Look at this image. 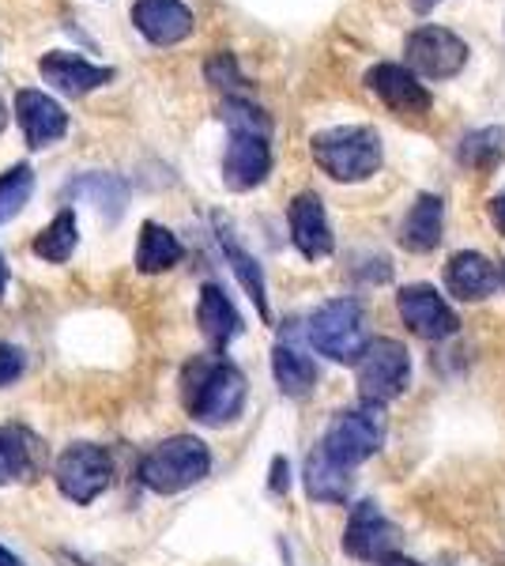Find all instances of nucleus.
Segmentation results:
<instances>
[{"instance_id":"6","label":"nucleus","mask_w":505,"mask_h":566,"mask_svg":"<svg viewBox=\"0 0 505 566\" xmlns=\"http://www.w3.org/2000/svg\"><path fill=\"white\" fill-rule=\"evenodd\" d=\"M381 446H385V419H381V408H370V405L336 412L333 423L325 427V438H320L325 458L347 472L370 461Z\"/></svg>"},{"instance_id":"28","label":"nucleus","mask_w":505,"mask_h":566,"mask_svg":"<svg viewBox=\"0 0 505 566\" xmlns=\"http://www.w3.org/2000/svg\"><path fill=\"white\" fill-rule=\"evenodd\" d=\"M31 193H34V170L27 163L12 167L8 175H0V223L20 216Z\"/></svg>"},{"instance_id":"17","label":"nucleus","mask_w":505,"mask_h":566,"mask_svg":"<svg viewBox=\"0 0 505 566\" xmlns=\"http://www.w3.org/2000/svg\"><path fill=\"white\" fill-rule=\"evenodd\" d=\"M445 287L461 303H483L498 287V264L483 258L480 250H456L445 264Z\"/></svg>"},{"instance_id":"4","label":"nucleus","mask_w":505,"mask_h":566,"mask_svg":"<svg viewBox=\"0 0 505 566\" xmlns=\"http://www.w3.org/2000/svg\"><path fill=\"white\" fill-rule=\"evenodd\" d=\"M358 397L370 408H385L408 389L411 381V355L392 336H370L362 355L355 359Z\"/></svg>"},{"instance_id":"29","label":"nucleus","mask_w":505,"mask_h":566,"mask_svg":"<svg viewBox=\"0 0 505 566\" xmlns=\"http://www.w3.org/2000/svg\"><path fill=\"white\" fill-rule=\"evenodd\" d=\"M204 76H208V84H211V87L223 91V98L245 95V76H242V69H238V57H234V53H227V50L211 53V57L204 61Z\"/></svg>"},{"instance_id":"22","label":"nucleus","mask_w":505,"mask_h":566,"mask_svg":"<svg viewBox=\"0 0 505 566\" xmlns=\"http://www.w3.org/2000/svg\"><path fill=\"white\" fill-rule=\"evenodd\" d=\"M351 472L339 469L325 458V450H314L306 458V495L314 502H328V506H344L351 502Z\"/></svg>"},{"instance_id":"12","label":"nucleus","mask_w":505,"mask_h":566,"mask_svg":"<svg viewBox=\"0 0 505 566\" xmlns=\"http://www.w3.org/2000/svg\"><path fill=\"white\" fill-rule=\"evenodd\" d=\"M362 84L370 87L392 114H427V109L434 106V95L427 91V84H422L408 65H397V61H378L374 69H366Z\"/></svg>"},{"instance_id":"20","label":"nucleus","mask_w":505,"mask_h":566,"mask_svg":"<svg viewBox=\"0 0 505 566\" xmlns=\"http://www.w3.org/2000/svg\"><path fill=\"white\" fill-rule=\"evenodd\" d=\"M45 461L42 442L27 427H0V488L34 480Z\"/></svg>"},{"instance_id":"2","label":"nucleus","mask_w":505,"mask_h":566,"mask_svg":"<svg viewBox=\"0 0 505 566\" xmlns=\"http://www.w3.org/2000/svg\"><path fill=\"white\" fill-rule=\"evenodd\" d=\"M309 155L333 181L355 186L381 170V136L370 125H333L309 136Z\"/></svg>"},{"instance_id":"13","label":"nucleus","mask_w":505,"mask_h":566,"mask_svg":"<svg viewBox=\"0 0 505 566\" xmlns=\"http://www.w3.org/2000/svg\"><path fill=\"white\" fill-rule=\"evenodd\" d=\"M287 227H291V242L295 250L302 253L306 261H325L333 258L336 250V234H333V223H328V212H325V200L317 193H298L295 200L287 205Z\"/></svg>"},{"instance_id":"23","label":"nucleus","mask_w":505,"mask_h":566,"mask_svg":"<svg viewBox=\"0 0 505 566\" xmlns=\"http://www.w3.org/2000/svg\"><path fill=\"white\" fill-rule=\"evenodd\" d=\"M181 258H186V250H181L178 234L170 231V227L162 223H144L140 227V242H136V269L144 272V276H155V272H167L173 269Z\"/></svg>"},{"instance_id":"3","label":"nucleus","mask_w":505,"mask_h":566,"mask_svg":"<svg viewBox=\"0 0 505 566\" xmlns=\"http://www.w3.org/2000/svg\"><path fill=\"white\" fill-rule=\"evenodd\" d=\"M211 472V453L197 434H173L140 461V483L155 495H181Z\"/></svg>"},{"instance_id":"35","label":"nucleus","mask_w":505,"mask_h":566,"mask_svg":"<svg viewBox=\"0 0 505 566\" xmlns=\"http://www.w3.org/2000/svg\"><path fill=\"white\" fill-rule=\"evenodd\" d=\"M0 566H23L20 559H15L12 552H8V547H0Z\"/></svg>"},{"instance_id":"18","label":"nucleus","mask_w":505,"mask_h":566,"mask_svg":"<svg viewBox=\"0 0 505 566\" xmlns=\"http://www.w3.org/2000/svg\"><path fill=\"white\" fill-rule=\"evenodd\" d=\"M197 325L204 333V340L211 344V352L223 355L231 348V340L242 333V314L234 310V303L227 298V291L219 283H204L200 287V303H197Z\"/></svg>"},{"instance_id":"19","label":"nucleus","mask_w":505,"mask_h":566,"mask_svg":"<svg viewBox=\"0 0 505 566\" xmlns=\"http://www.w3.org/2000/svg\"><path fill=\"white\" fill-rule=\"evenodd\" d=\"M445 231V200L438 193H419L400 223L397 242L408 253H434Z\"/></svg>"},{"instance_id":"27","label":"nucleus","mask_w":505,"mask_h":566,"mask_svg":"<svg viewBox=\"0 0 505 566\" xmlns=\"http://www.w3.org/2000/svg\"><path fill=\"white\" fill-rule=\"evenodd\" d=\"M76 242H80V227H76V212L72 208H64V212H57L50 219V227L34 239L31 250L39 253L42 261L50 264H64L76 253Z\"/></svg>"},{"instance_id":"26","label":"nucleus","mask_w":505,"mask_h":566,"mask_svg":"<svg viewBox=\"0 0 505 566\" xmlns=\"http://www.w3.org/2000/svg\"><path fill=\"white\" fill-rule=\"evenodd\" d=\"M505 159V125H483V129L464 133L456 144V163L467 170H494Z\"/></svg>"},{"instance_id":"11","label":"nucleus","mask_w":505,"mask_h":566,"mask_svg":"<svg viewBox=\"0 0 505 566\" xmlns=\"http://www.w3.org/2000/svg\"><path fill=\"white\" fill-rule=\"evenodd\" d=\"M269 175H272V136L231 129V140H227L223 151V186L231 193H250V189L264 186Z\"/></svg>"},{"instance_id":"16","label":"nucleus","mask_w":505,"mask_h":566,"mask_svg":"<svg viewBox=\"0 0 505 566\" xmlns=\"http://www.w3.org/2000/svg\"><path fill=\"white\" fill-rule=\"evenodd\" d=\"M15 117H20L31 148H50L53 140H61L69 133V114L45 91H20L15 95Z\"/></svg>"},{"instance_id":"5","label":"nucleus","mask_w":505,"mask_h":566,"mask_svg":"<svg viewBox=\"0 0 505 566\" xmlns=\"http://www.w3.org/2000/svg\"><path fill=\"white\" fill-rule=\"evenodd\" d=\"M309 344L333 363H347L355 367V359L366 348V317H362V303L358 298H328L325 306L314 310L306 325Z\"/></svg>"},{"instance_id":"37","label":"nucleus","mask_w":505,"mask_h":566,"mask_svg":"<svg viewBox=\"0 0 505 566\" xmlns=\"http://www.w3.org/2000/svg\"><path fill=\"white\" fill-rule=\"evenodd\" d=\"M498 283H502V287H505V264H502V269H498Z\"/></svg>"},{"instance_id":"31","label":"nucleus","mask_w":505,"mask_h":566,"mask_svg":"<svg viewBox=\"0 0 505 566\" xmlns=\"http://www.w3.org/2000/svg\"><path fill=\"white\" fill-rule=\"evenodd\" d=\"M287 458H275L272 461V476H269V491L272 495H287V488H291V476H287Z\"/></svg>"},{"instance_id":"34","label":"nucleus","mask_w":505,"mask_h":566,"mask_svg":"<svg viewBox=\"0 0 505 566\" xmlns=\"http://www.w3.org/2000/svg\"><path fill=\"white\" fill-rule=\"evenodd\" d=\"M4 291H8V261H4V253H0V298H4Z\"/></svg>"},{"instance_id":"25","label":"nucleus","mask_w":505,"mask_h":566,"mask_svg":"<svg viewBox=\"0 0 505 566\" xmlns=\"http://www.w3.org/2000/svg\"><path fill=\"white\" fill-rule=\"evenodd\" d=\"M272 374H275V386L287 392V397H306L317 386L314 359L295 352L291 344H275L272 348Z\"/></svg>"},{"instance_id":"36","label":"nucleus","mask_w":505,"mask_h":566,"mask_svg":"<svg viewBox=\"0 0 505 566\" xmlns=\"http://www.w3.org/2000/svg\"><path fill=\"white\" fill-rule=\"evenodd\" d=\"M8 129V106H4V98H0V133Z\"/></svg>"},{"instance_id":"7","label":"nucleus","mask_w":505,"mask_h":566,"mask_svg":"<svg viewBox=\"0 0 505 566\" xmlns=\"http://www.w3.org/2000/svg\"><path fill=\"white\" fill-rule=\"evenodd\" d=\"M403 61L419 80H453L467 65V42L442 23H422L403 42Z\"/></svg>"},{"instance_id":"30","label":"nucleus","mask_w":505,"mask_h":566,"mask_svg":"<svg viewBox=\"0 0 505 566\" xmlns=\"http://www.w3.org/2000/svg\"><path fill=\"white\" fill-rule=\"evenodd\" d=\"M23 370H27L23 348H15V344H0V389L12 386V381H20Z\"/></svg>"},{"instance_id":"14","label":"nucleus","mask_w":505,"mask_h":566,"mask_svg":"<svg viewBox=\"0 0 505 566\" xmlns=\"http://www.w3.org/2000/svg\"><path fill=\"white\" fill-rule=\"evenodd\" d=\"M39 72H42L45 84L57 87L61 95H72V98L87 95V91H95V87H106L109 80L117 76L114 69L91 65L87 57H80V53H69V50L45 53V57L39 61Z\"/></svg>"},{"instance_id":"33","label":"nucleus","mask_w":505,"mask_h":566,"mask_svg":"<svg viewBox=\"0 0 505 566\" xmlns=\"http://www.w3.org/2000/svg\"><path fill=\"white\" fill-rule=\"evenodd\" d=\"M374 566H422V563L403 559V555H389V559H381V563H374Z\"/></svg>"},{"instance_id":"8","label":"nucleus","mask_w":505,"mask_h":566,"mask_svg":"<svg viewBox=\"0 0 505 566\" xmlns=\"http://www.w3.org/2000/svg\"><path fill=\"white\" fill-rule=\"evenodd\" d=\"M53 480H57L64 499L87 506V502H95L114 483V458H109L106 446L76 442L53 464Z\"/></svg>"},{"instance_id":"9","label":"nucleus","mask_w":505,"mask_h":566,"mask_svg":"<svg viewBox=\"0 0 505 566\" xmlns=\"http://www.w3.org/2000/svg\"><path fill=\"white\" fill-rule=\"evenodd\" d=\"M403 533L389 517L381 514V506L374 499L351 506V517H347L344 528V552L358 563H381L389 555H400Z\"/></svg>"},{"instance_id":"10","label":"nucleus","mask_w":505,"mask_h":566,"mask_svg":"<svg viewBox=\"0 0 505 566\" xmlns=\"http://www.w3.org/2000/svg\"><path fill=\"white\" fill-rule=\"evenodd\" d=\"M397 310H400L403 325H408L415 336H422V340L438 344V340H449V336L461 333L456 310L449 306L430 283H408V287H400Z\"/></svg>"},{"instance_id":"32","label":"nucleus","mask_w":505,"mask_h":566,"mask_svg":"<svg viewBox=\"0 0 505 566\" xmlns=\"http://www.w3.org/2000/svg\"><path fill=\"white\" fill-rule=\"evenodd\" d=\"M486 212H491V223L498 227V234H505V189H502V193H494V197H491Z\"/></svg>"},{"instance_id":"21","label":"nucleus","mask_w":505,"mask_h":566,"mask_svg":"<svg viewBox=\"0 0 505 566\" xmlns=\"http://www.w3.org/2000/svg\"><path fill=\"white\" fill-rule=\"evenodd\" d=\"M215 227H219V245H223V253H227V261H231V269H234L238 283H242L245 295L253 298V306H256V314H261V322H272L269 283H264V269H261V261H256L253 253L234 239V231L223 223V219H215Z\"/></svg>"},{"instance_id":"1","label":"nucleus","mask_w":505,"mask_h":566,"mask_svg":"<svg viewBox=\"0 0 505 566\" xmlns=\"http://www.w3.org/2000/svg\"><path fill=\"white\" fill-rule=\"evenodd\" d=\"M245 397H250V381L223 355L189 363L181 378L186 412L204 427H231L245 412Z\"/></svg>"},{"instance_id":"24","label":"nucleus","mask_w":505,"mask_h":566,"mask_svg":"<svg viewBox=\"0 0 505 566\" xmlns=\"http://www.w3.org/2000/svg\"><path fill=\"white\" fill-rule=\"evenodd\" d=\"M64 197L91 200V205L103 212L106 223H114V219H122L125 205H128V186L117 175H103V170H98V175H80L69 189H64Z\"/></svg>"},{"instance_id":"15","label":"nucleus","mask_w":505,"mask_h":566,"mask_svg":"<svg viewBox=\"0 0 505 566\" xmlns=\"http://www.w3.org/2000/svg\"><path fill=\"white\" fill-rule=\"evenodd\" d=\"M133 23L151 45H178V42H186L192 34V27H197L189 4H181V0H136Z\"/></svg>"}]
</instances>
